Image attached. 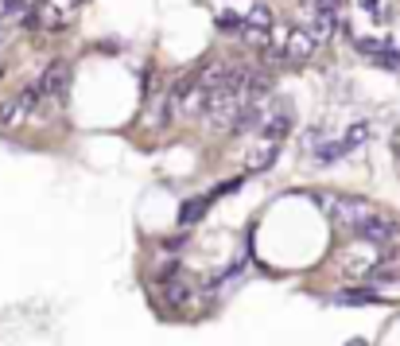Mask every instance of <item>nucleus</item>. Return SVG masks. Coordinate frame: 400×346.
<instances>
[{
	"instance_id": "20e7f679",
	"label": "nucleus",
	"mask_w": 400,
	"mask_h": 346,
	"mask_svg": "<svg viewBox=\"0 0 400 346\" xmlns=\"http://www.w3.org/2000/svg\"><path fill=\"white\" fill-rule=\"evenodd\" d=\"M70 20H74V12L62 4V0H39V4H31V27H43V32H62Z\"/></svg>"
},
{
	"instance_id": "9d476101",
	"label": "nucleus",
	"mask_w": 400,
	"mask_h": 346,
	"mask_svg": "<svg viewBox=\"0 0 400 346\" xmlns=\"http://www.w3.org/2000/svg\"><path fill=\"white\" fill-rule=\"evenodd\" d=\"M315 36H311V32H288V43H284V51H288V62H299V59H311V55H315Z\"/></svg>"
},
{
	"instance_id": "6ab92c4d",
	"label": "nucleus",
	"mask_w": 400,
	"mask_h": 346,
	"mask_svg": "<svg viewBox=\"0 0 400 346\" xmlns=\"http://www.w3.org/2000/svg\"><path fill=\"white\" fill-rule=\"evenodd\" d=\"M346 346H369V343H362V338H354V343H346Z\"/></svg>"
},
{
	"instance_id": "aec40b11",
	"label": "nucleus",
	"mask_w": 400,
	"mask_h": 346,
	"mask_svg": "<svg viewBox=\"0 0 400 346\" xmlns=\"http://www.w3.org/2000/svg\"><path fill=\"white\" fill-rule=\"evenodd\" d=\"M62 4H66V8H74V4H82V0H62Z\"/></svg>"
},
{
	"instance_id": "39448f33",
	"label": "nucleus",
	"mask_w": 400,
	"mask_h": 346,
	"mask_svg": "<svg viewBox=\"0 0 400 346\" xmlns=\"http://www.w3.org/2000/svg\"><path fill=\"white\" fill-rule=\"evenodd\" d=\"M288 129H291V109H288V101H272L268 97V109H265V121H261V140H284L288 136Z\"/></svg>"
},
{
	"instance_id": "f8f14e48",
	"label": "nucleus",
	"mask_w": 400,
	"mask_h": 346,
	"mask_svg": "<svg viewBox=\"0 0 400 346\" xmlns=\"http://www.w3.org/2000/svg\"><path fill=\"white\" fill-rule=\"evenodd\" d=\"M210 203H214V195H198V199H191V203H183L179 226H194V222H198V218L210 210Z\"/></svg>"
},
{
	"instance_id": "4be33fe9",
	"label": "nucleus",
	"mask_w": 400,
	"mask_h": 346,
	"mask_svg": "<svg viewBox=\"0 0 400 346\" xmlns=\"http://www.w3.org/2000/svg\"><path fill=\"white\" fill-rule=\"evenodd\" d=\"M0 51H4V27H0Z\"/></svg>"
},
{
	"instance_id": "f03ea898",
	"label": "nucleus",
	"mask_w": 400,
	"mask_h": 346,
	"mask_svg": "<svg viewBox=\"0 0 400 346\" xmlns=\"http://www.w3.org/2000/svg\"><path fill=\"white\" fill-rule=\"evenodd\" d=\"M36 86H39V94H43V101L59 109L66 101V90H70V62H62V59L47 62L43 74L36 78Z\"/></svg>"
},
{
	"instance_id": "7ed1b4c3",
	"label": "nucleus",
	"mask_w": 400,
	"mask_h": 346,
	"mask_svg": "<svg viewBox=\"0 0 400 346\" xmlns=\"http://www.w3.org/2000/svg\"><path fill=\"white\" fill-rule=\"evenodd\" d=\"M354 238H362L365 245H377V249H385V245H392V241L400 238V230H397V222L392 218H385V214H377V210H369V214L358 222V226L350 230Z\"/></svg>"
},
{
	"instance_id": "dca6fc26",
	"label": "nucleus",
	"mask_w": 400,
	"mask_h": 346,
	"mask_svg": "<svg viewBox=\"0 0 400 346\" xmlns=\"http://www.w3.org/2000/svg\"><path fill=\"white\" fill-rule=\"evenodd\" d=\"M168 117H171L168 101H156V106L144 113V125H148V129H163V125H168Z\"/></svg>"
},
{
	"instance_id": "a211bd4d",
	"label": "nucleus",
	"mask_w": 400,
	"mask_h": 346,
	"mask_svg": "<svg viewBox=\"0 0 400 346\" xmlns=\"http://www.w3.org/2000/svg\"><path fill=\"white\" fill-rule=\"evenodd\" d=\"M187 245V234H179V238H168L163 241V249H183Z\"/></svg>"
},
{
	"instance_id": "f257e3e1",
	"label": "nucleus",
	"mask_w": 400,
	"mask_h": 346,
	"mask_svg": "<svg viewBox=\"0 0 400 346\" xmlns=\"http://www.w3.org/2000/svg\"><path fill=\"white\" fill-rule=\"evenodd\" d=\"M319 206H323V214H327L338 230H346V234H350V230L358 226L369 210H373L369 203H362V199H346V195H323Z\"/></svg>"
},
{
	"instance_id": "423d86ee",
	"label": "nucleus",
	"mask_w": 400,
	"mask_h": 346,
	"mask_svg": "<svg viewBox=\"0 0 400 346\" xmlns=\"http://www.w3.org/2000/svg\"><path fill=\"white\" fill-rule=\"evenodd\" d=\"M358 51H362L365 59L388 66V71H400V47H397V43H388V39H362Z\"/></svg>"
},
{
	"instance_id": "412c9836",
	"label": "nucleus",
	"mask_w": 400,
	"mask_h": 346,
	"mask_svg": "<svg viewBox=\"0 0 400 346\" xmlns=\"http://www.w3.org/2000/svg\"><path fill=\"white\" fill-rule=\"evenodd\" d=\"M4 71H8V66H4V59H0V78H4Z\"/></svg>"
},
{
	"instance_id": "2eb2a0df",
	"label": "nucleus",
	"mask_w": 400,
	"mask_h": 346,
	"mask_svg": "<svg viewBox=\"0 0 400 346\" xmlns=\"http://www.w3.org/2000/svg\"><path fill=\"white\" fill-rule=\"evenodd\" d=\"M214 24H218L222 32H241L245 12H237V8H218V12H214Z\"/></svg>"
},
{
	"instance_id": "1a4fd4ad",
	"label": "nucleus",
	"mask_w": 400,
	"mask_h": 346,
	"mask_svg": "<svg viewBox=\"0 0 400 346\" xmlns=\"http://www.w3.org/2000/svg\"><path fill=\"white\" fill-rule=\"evenodd\" d=\"M159 288H163V299H168L171 308H187L191 304V280L183 273H175V276H168V280H159Z\"/></svg>"
},
{
	"instance_id": "ddd939ff",
	"label": "nucleus",
	"mask_w": 400,
	"mask_h": 346,
	"mask_svg": "<svg viewBox=\"0 0 400 346\" xmlns=\"http://www.w3.org/2000/svg\"><path fill=\"white\" fill-rule=\"evenodd\" d=\"M245 27H249V32L268 36V32H272V8H268V4H253V8L245 12Z\"/></svg>"
},
{
	"instance_id": "4468645a",
	"label": "nucleus",
	"mask_w": 400,
	"mask_h": 346,
	"mask_svg": "<svg viewBox=\"0 0 400 346\" xmlns=\"http://www.w3.org/2000/svg\"><path fill=\"white\" fill-rule=\"evenodd\" d=\"M27 121V109L16 101V97H8V101H0V129H20Z\"/></svg>"
},
{
	"instance_id": "9b49d317",
	"label": "nucleus",
	"mask_w": 400,
	"mask_h": 346,
	"mask_svg": "<svg viewBox=\"0 0 400 346\" xmlns=\"http://www.w3.org/2000/svg\"><path fill=\"white\" fill-rule=\"evenodd\" d=\"M311 36H315V43H327L334 32H338V16L330 12H311V27H307Z\"/></svg>"
},
{
	"instance_id": "f3484780",
	"label": "nucleus",
	"mask_w": 400,
	"mask_h": 346,
	"mask_svg": "<svg viewBox=\"0 0 400 346\" xmlns=\"http://www.w3.org/2000/svg\"><path fill=\"white\" fill-rule=\"evenodd\" d=\"M362 4V12H369V16H377V20H385V0H358Z\"/></svg>"
},
{
	"instance_id": "6e6552de",
	"label": "nucleus",
	"mask_w": 400,
	"mask_h": 346,
	"mask_svg": "<svg viewBox=\"0 0 400 346\" xmlns=\"http://www.w3.org/2000/svg\"><path fill=\"white\" fill-rule=\"evenodd\" d=\"M276 156H280V144L276 140H261V144H253L249 152H245V171H268V167L276 164Z\"/></svg>"
},
{
	"instance_id": "0eeeda50",
	"label": "nucleus",
	"mask_w": 400,
	"mask_h": 346,
	"mask_svg": "<svg viewBox=\"0 0 400 346\" xmlns=\"http://www.w3.org/2000/svg\"><path fill=\"white\" fill-rule=\"evenodd\" d=\"M330 304L334 308H369V304H381V292L373 284L369 288H342V292L330 296Z\"/></svg>"
}]
</instances>
